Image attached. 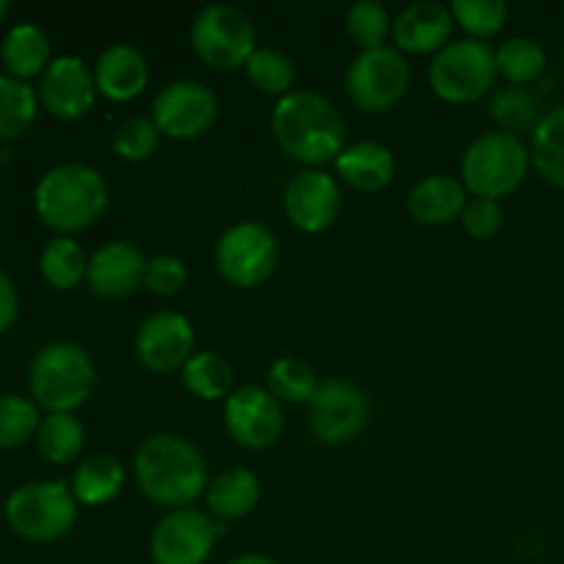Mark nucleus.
I'll list each match as a JSON object with an SVG mask.
<instances>
[{"instance_id": "f257e3e1", "label": "nucleus", "mask_w": 564, "mask_h": 564, "mask_svg": "<svg viewBox=\"0 0 564 564\" xmlns=\"http://www.w3.org/2000/svg\"><path fill=\"white\" fill-rule=\"evenodd\" d=\"M132 471L141 494L169 510H185L209 488L202 452L182 435L160 433L143 441Z\"/></svg>"}, {"instance_id": "f03ea898", "label": "nucleus", "mask_w": 564, "mask_h": 564, "mask_svg": "<svg viewBox=\"0 0 564 564\" xmlns=\"http://www.w3.org/2000/svg\"><path fill=\"white\" fill-rule=\"evenodd\" d=\"M273 138L284 154L308 165L330 163L345 152V119L317 91H290L275 102Z\"/></svg>"}, {"instance_id": "7ed1b4c3", "label": "nucleus", "mask_w": 564, "mask_h": 564, "mask_svg": "<svg viewBox=\"0 0 564 564\" xmlns=\"http://www.w3.org/2000/svg\"><path fill=\"white\" fill-rule=\"evenodd\" d=\"M110 191L105 176L97 169L83 163H64L50 169L39 180L33 204L36 213L50 229L55 231H83L102 218L108 209Z\"/></svg>"}, {"instance_id": "20e7f679", "label": "nucleus", "mask_w": 564, "mask_h": 564, "mask_svg": "<svg viewBox=\"0 0 564 564\" xmlns=\"http://www.w3.org/2000/svg\"><path fill=\"white\" fill-rule=\"evenodd\" d=\"M31 394L47 413H72L91 397L97 369L91 356L72 341H53L42 347L28 372Z\"/></svg>"}, {"instance_id": "39448f33", "label": "nucleus", "mask_w": 564, "mask_h": 564, "mask_svg": "<svg viewBox=\"0 0 564 564\" xmlns=\"http://www.w3.org/2000/svg\"><path fill=\"white\" fill-rule=\"evenodd\" d=\"M532 165V149L510 132H485L466 149L460 163L463 185L474 198H499L510 196L523 185Z\"/></svg>"}, {"instance_id": "423d86ee", "label": "nucleus", "mask_w": 564, "mask_h": 564, "mask_svg": "<svg viewBox=\"0 0 564 564\" xmlns=\"http://www.w3.org/2000/svg\"><path fill=\"white\" fill-rule=\"evenodd\" d=\"M496 75L499 66L490 44L479 39H455L435 53L430 64V88L446 102L468 105L494 88Z\"/></svg>"}, {"instance_id": "0eeeda50", "label": "nucleus", "mask_w": 564, "mask_h": 564, "mask_svg": "<svg viewBox=\"0 0 564 564\" xmlns=\"http://www.w3.org/2000/svg\"><path fill=\"white\" fill-rule=\"evenodd\" d=\"M6 521L31 543H55L77 521V499L64 482H31L6 501Z\"/></svg>"}, {"instance_id": "6e6552de", "label": "nucleus", "mask_w": 564, "mask_h": 564, "mask_svg": "<svg viewBox=\"0 0 564 564\" xmlns=\"http://www.w3.org/2000/svg\"><path fill=\"white\" fill-rule=\"evenodd\" d=\"M191 42L198 58L220 72L240 69L248 64L257 44V28L248 20L246 11L235 6H207L193 20Z\"/></svg>"}, {"instance_id": "1a4fd4ad", "label": "nucleus", "mask_w": 564, "mask_h": 564, "mask_svg": "<svg viewBox=\"0 0 564 564\" xmlns=\"http://www.w3.org/2000/svg\"><path fill=\"white\" fill-rule=\"evenodd\" d=\"M347 97L364 113H386L405 97L411 66L397 47L364 50L347 69Z\"/></svg>"}, {"instance_id": "9d476101", "label": "nucleus", "mask_w": 564, "mask_h": 564, "mask_svg": "<svg viewBox=\"0 0 564 564\" xmlns=\"http://www.w3.org/2000/svg\"><path fill=\"white\" fill-rule=\"evenodd\" d=\"M275 262H279V242H275L273 231L257 220L229 226L215 246L218 273L231 286H242V290H251V286L268 281L273 275Z\"/></svg>"}, {"instance_id": "9b49d317", "label": "nucleus", "mask_w": 564, "mask_h": 564, "mask_svg": "<svg viewBox=\"0 0 564 564\" xmlns=\"http://www.w3.org/2000/svg\"><path fill=\"white\" fill-rule=\"evenodd\" d=\"M369 397L361 386L345 378L323 380L308 402V427L325 446H345L356 441L369 424Z\"/></svg>"}, {"instance_id": "f8f14e48", "label": "nucleus", "mask_w": 564, "mask_h": 564, "mask_svg": "<svg viewBox=\"0 0 564 564\" xmlns=\"http://www.w3.org/2000/svg\"><path fill=\"white\" fill-rule=\"evenodd\" d=\"M224 532V521L207 512L191 510V507L171 510L154 527L149 554L154 564H204Z\"/></svg>"}, {"instance_id": "ddd939ff", "label": "nucleus", "mask_w": 564, "mask_h": 564, "mask_svg": "<svg viewBox=\"0 0 564 564\" xmlns=\"http://www.w3.org/2000/svg\"><path fill=\"white\" fill-rule=\"evenodd\" d=\"M152 121L163 135L191 141L213 130L218 121V97L198 80H174L154 97Z\"/></svg>"}, {"instance_id": "4468645a", "label": "nucleus", "mask_w": 564, "mask_h": 564, "mask_svg": "<svg viewBox=\"0 0 564 564\" xmlns=\"http://www.w3.org/2000/svg\"><path fill=\"white\" fill-rule=\"evenodd\" d=\"M226 430L240 446L253 452L270 449L284 433L281 402L262 386H240L229 394L224 408Z\"/></svg>"}, {"instance_id": "2eb2a0df", "label": "nucleus", "mask_w": 564, "mask_h": 564, "mask_svg": "<svg viewBox=\"0 0 564 564\" xmlns=\"http://www.w3.org/2000/svg\"><path fill=\"white\" fill-rule=\"evenodd\" d=\"M135 352L152 372L165 375L182 369L196 352V330L180 312H158L141 323L135 334Z\"/></svg>"}, {"instance_id": "dca6fc26", "label": "nucleus", "mask_w": 564, "mask_h": 564, "mask_svg": "<svg viewBox=\"0 0 564 564\" xmlns=\"http://www.w3.org/2000/svg\"><path fill=\"white\" fill-rule=\"evenodd\" d=\"M341 193L330 174L319 169H303L290 180L284 191V213L292 226L306 235L330 229L339 218Z\"/></svg>"}, {"instance_id": "f3484780", "label": "nucleus", "mask_w": 564, "mask_h": 564, "mask_svg": "<svg viewBox=\"0 0 564 564\" xmlns=\"http://www.w3.org/2000/svg\"><path fill=\"white\" fill-rule=\"evenodd\" d=\"M42 94L44 108L64 121H75L91 110L97 99V80L86 61L77 55H61L50 61V66L42 75Z\"/></svg>"}, {"instance_id": "a211bd4d", "label": "nucleus", "mask_w": 564, "mask_h": 564, "mask_svg": "<svg viewBox=\"0 0 564 564\" xmlns=\"http://www.w3.org/2000/svg\"><path fill=\"white\" fill-rule=\"evenodd\" d=\"M147 262L141 248L130 240L105 242L88 259V290L105 301H121L143 286Z\"/></svg>"}, {"instance_id": "6ab92c4d", "label": "nucleus", "mask_w": 564, "mask_h": 564, "mask_svg": "<svg viewBox=\"0 0 564 564\" xmlns=\"http://www.w3.org/2000/svg\"><path fill=\"white\" fill-rule=\"evenodd\" d=\"M452 28H455V17L449 6L435 3V0H416L400 11L391 33L400 53L424 55L444 50L452 42Z\"/></svg>"}, {"instance_id": "aec40b11", "label": "nucleus", "mask_w": 564, "mask_h": 564, "mask_svg": "<svg viewBox=\"0 0 564 564\" xmlns=\"http://www.w3.org/2000/svg\"><path fill=\"white\" fill-rule=\"evenodd\" d=\"M97 91L110 102H130L141 97L149 83V61L135 44H110L94 69Z\"/></svg>"}, {"instance_id": "412c9836", "label": "nucleus", "mask_w": 564, "mask_h": 564, "mask_svg": "<svg viewBox=\"0 0 564 564\" xmlns=\"http://www.w3.org/2000/svg\"><path fill=\"white\" fill-rule=\"evenodd\" d=\"M463 180L449 174H430L408 193V213L424 226H446L460 218L468 196Z\"/></svg>"}, {"instance_id": "4be33fe9", "label": "nucleus", "mask_w": 564, "mask_h": 564, "mask_svg": "<svg viewBox=\"0 0 564 564\" xmlns=\"http://www.w3.org/2000/svg\"><path fill=\"white\" fill-rule=\"evenodd\" d=\"M336 171L350 187L364 193L383 191L394 180L397 160L389 147L378 141H358L336 158Z\"/></svg>"}, {"instance_id": "5701e85b", "label": "nucleus", "mask_w": 564, "mask_h": 564, "mask_svg": "<svg viewBox=\"0 0 564 564\" xmlns=\"http://www.w3.org/2000/svg\"><path fill=\"white\" fill-rule=\"evenodd\" d=\"M259 499H262V485L248 468H229L218 474L207 488V510L218 521L246 518L259 505Z\"/></svg>"}, {"instance_id": "b1692460", "label": "nucleus", "mask_w": 564, "mask_h": 564, "mask_svg": "<svg viewBox=\"0 0 564 564\" xmlns=\"http://www.w3.org/2000/svg\"><path fill=\"white\" fill-rule=\"evenodd\" d=\"M124 463L113 455H88L77 463L75 477H72V494L80 505L99 507L108 505L124 488Z\"/></svg>"}, {"instance_id": "393cba45", "label": "nucleus", "mask_w": 564, "mask_h": 564, "mask_svg": "<svg viewBox=\"0 0 564 564\" xmlns=\"http://www.w3.org/2000/svg\"><path fill=\"white\" fill-rule=\"evenodd\" d=\"M0 55H3V64L11 77L28 80L39 72L44 75V69L50 66V39L33 22H20L6 33Z\"/></svg>"}, {"instance_id": "a878e982", "label": "nucleus", "mask_w": 564, "mask_h": 564, "mask_svg": "<svg viewBox=\"0 0 564 564\" xmlns=\"http://www.w3.org/2000/svg\"><path fill=\"white\" fill-rule=\"evenodd\" d=\"M182 380L193 397L207 402L229 400V394L235 391V369L220 352L213 350L193 352L191 361L182 367Z\"/></svg>"}, {"instance_id": "bb28decb", "label": "nucleus", "mask_w": 564, "mask_h": 564, "mask_svg": "<svg viewBox=\"0 0 564 564\" xmlns=\"http://www.w3.org/2000/svg\"><path fill=\"white\" fill-rule=\"evenodd\" d=\"M86 444V427L75 413H47L39 424L36 446L42 457L53 466L77 460Z\"/></svg>"}, {"instance_id": "cd10ccee", "label": "nucleus", "mask_w": 564, "mask_h": 564, "mask_svg": "<svg viewBox=\"0 0 564 564\" xmlns=\"http://www.w3.org/2000/svg\"><path fill=\"white\" fill-rule=\"evenodd\" d=\"M532 163L551 185L564 191V105L540 119L532 135Z\"/></svg>"}, {"instance_id": "c85d7f7f", "label": "nucleus", "mask_w": 564, "mask_h": 564, "mask_svg": "<svg viewBox=\"0 0 564 564\" xmlns=\"http://www.w3.org/2000/svg\"><path fill=\"white\" fill-rule=\"evenodd\" d=\"M44 281L55 290H75L88 275V259L72 237H55L44 246L39 259Z\"/></svg>"}, {"instance_id": "c756f323", "label": "nucleus", "mask_w": 564, "mask_h": 564, "mask_svg": "<svg viewBox=\"0 0 564 564\" xmlns=\"http://www.w3.org/2000/svg\"><path fill=\"white\" fill-rule=\"evenodd\" d=\"M36 119V91L25 80L0 75V143L14 141Z\"/></svg>"}, {"instance_id": "7c9ffc66", "label": "nucleus", "mask_w": 564, "mask_h": 564, "mask_svg": "<svg viewBox=\"0 0 564 564\" xmlns=\"http://www.w3.org/2000/svg\"><path fill=\"white\" fill-rule=\"evenodd\" d=\"M488 110L496 124L501 127V132H510V135L518 138H521V132H532L534 135L540 119H543L534 97L521 86L499 88L494 94V99H490Z\"/></svg>"}, {"instance_id": "2f4dec72", "label": "nucleus", "mask_w": 564, "mask_h": 564, "mask_svg": "<svg viewBox=\"0 0 564 564\" xmlns=\"http://www.w3.org/2000/svg\"><path fill=\"white\" fill-rule=\"evenodd\" d=\"M319 380L314 369L306 361L295 356H284L279 361L270 364L268 369V391L279 402H290V405H301V402H312L317 394Z\"/></svg>"}, {"instance_id": "473e14b6", "label": "nucleus", "mask_w": 564, "mask_h": 564, "mask_svg": "<svg viewBox=\"0 0 564 564\" xmlns=\"http://www.w3.org/2000/svg\"><path fill=\"white\" fill-rule=\"evenodd\" d=\"M496 66H499V75L510 80V86H527L543 75L545 50L538 39L512 36L496 50Z\"/></svg>"}, {"instance_id": "72a5a7b5", "label": "nucleus", "mask_w": 564, "mask_h": 564, "mask_svg": "<svg viewBox=\"0 0 564 564\" xmlns=\"http://www.w3.org/2000/svg\"><path fill=\"white\" fill-rule=\"evenodd\" d=\"M246 75L257 91L286 97L292 91V83H295V64L284 50L257 47L248 58Z\"/></svg>"}, {"instance_id": "f704fd0d", "label": "nucleus", "mask_w": 564, "mask_h": 564, "mask_svg": "<svg viewBox=\"0 0 564 564\" xmlns=\"http://www.w3.org/2000/svg\"><path fill=\"white\" fill-rule=\"evenodd\" d=\"M347 33H350L352 42L364 50H378L386 47V39H389L391 22L389 11L378 0H358L347 9Z\"/></svg>"}, {"instance_id": "c9c22d12", "label": "nucleus", "mask_w": 564, "mask_h": 564, "mask_svg": "<svg viewBox=\"0 0 564 564\" xmlns=\"http://www.w3.org/2000/svg\"><path fill=\"white\" fill-rule=\"evenodd\" d=\"M39 424L42 419L31 400L14 394L0 397V449H17L28 444L39 433Z\"/></svg>"}, {"instance_id": "e433bc0d", "label": "nucleus", "mask_w": 564, "mask_h": 564, "mask_svg": "<svg viewBox=\"0 0 564 564\" xmlns=\"http://www.w3.org/2000/svg\"><path fill=\"white\" fill-rule=\"evenodd\" d=\"M449 9L457 25L479 42L496 36L505 28L507 14H510L507 3H501V0H455Z\"/></svg>"}, {"instance_id": "4c0bfd02", "label": "nucleus", "mask_w": 564, "mask_h": 564, "mask_svg": "<svg viewBox=\"0 0 564 564\" xmlns=\"http://www.w3.org/2000/svg\"><path fill=\"white\" fill-rule=\"evenodd\" d=\"M160 135L163 132L158 130V124L149 116H132V119L121 121L119 130H116L113 149L127 163H143V160L158 152Z\"/></svg>"}, {"instance_id": "58836bf2", "label": "nucleus", "mask_w": 564, "mask_h": 564, "mask_svg": "<svg viewBox=\"0 0 564 564\" xmlns=\"http://www.w3.org/2000/svg\"><path fill=\"white\" fill-rule=\"evenodd\" d=\"M187 284V268L180 257L174 253H160L147 262V275H143V286L152 295L174 297L180 295L182 286Z\"/></svg>"}, {"instance_id": "ea45409f", "label": "nucleus", "mask_w": 564, "mask_h": 564, "mask_svg": "<svg viewBox=\"0 0 564 564\" xmlns=\"http://www.w3.org/2000/svg\"><path fill=\"white\" fill-rule=\"evenodd\" d=\"M460 220L463 229H466L474 240H490V237L499 235V229L505 226V209H501L499 202H490V198H468Z\"/></svg>"}, {"instance_id": "a19ab883", "label": "nucleus", "mask_w": 564, "mask_h": 564, "mask_svg": "<svg viewBox=\"0 0 564 564\" xmlns=\"http://www.w3.org/2000/svg\"><path fill=\"white\" fill-rule=\"evenodd\" d=\"M17 308H20V301H17V290L11 284L9 275L0 270V334L9 330L17 319Z\"/></svg>"}, {"instance_id": "79ce46f5", "label": "nucleus", "mask_w": 564, "mask_h": 564, "mask_svg": "<svg viewBox=\"0 0 564 564\" xmlns=\"http://www.w3.org/2000/svg\"><path fill=\"white\" fill-rule=\"evenodd\" d=\"M226 564H279V562L270 560V556H264V554H242V556H237V560H231Z\"/></svg>"}, {"instance_id": "37998d69", "label": "nucleus", "mask_w": 564, "mask_h": 564, "mask_svg": "<svg viewBox=\"0 0 564 564\" xmlns=\"http://www.w3.org/2000/svg\"><path fill=\"white\" fill-rule=\"evenodd\" d=\"M6 11H9V3H6V0H0V20L6 17Z\"/></svg>"}]
</instances>
